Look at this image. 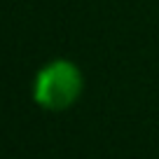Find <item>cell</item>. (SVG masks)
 Masks as SVG:
<instances>
[{"instance_id": "cell-1", "label": "cell", "mask_w": 159, "mask_h": 159, "mask_svg": "<svg viewBox=\"0 0 159 159\" xmlns=\"http://www.w3.org/2000/svg\"><path fill=\"white\" fill-rule=\"evenodd\" d=\"M84 87L80 68L68 59H54L38 70L33 80V98L49 112H63L77 103Z\"/></svg>"}]
</instances>
